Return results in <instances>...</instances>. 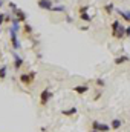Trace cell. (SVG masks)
<instances>
[{
	"label": "cell",
	"mask_w": 130,
	"mask_h": 132,
	"mask_svg": "<svg viewBox=\"0 0 130 132\" xmlns=\"http://www.w3.org/2000/svg\"><path fill=\"white\" fill-rule=\"evenodd\" d=\"M8 32H9V37H11V45H12V48H14V49H20V48H22V43H20V40H18V37H17L18 32H15L11 26L8 28Z\"/></svg>",
	"instance_id": "6da1fadb"
},
{
	"label": "cell",
	"mask_w": 130,
	"mask_h": 132,
	"mask_svg": "<svg viewBox=\"0 0 130 132\" xmlns=\"http://www.w3.org/2000/svg\"><path fill=\"white\" fill-rule=\"evenodd\" d=\"M52 95H54V94H52V91H51V89H48V88H46V89H43V91H41V94H40V104H41V106H46V104H48V101L52 98Z\"/></svg>",
	"instance_id": "7a4b0ae2"
},
{
	"label": "cell",
	"mask_w": 130,
	"mask_h": 132,
	"mask_svg": "<svg viewBox=\"0 0 130 132\" xmlns=\"http://www.w3.org/2000/svg\"><path fill=\"white\" fill-rule=\"evenodd\" d=\"M90 128H92V131H98V132H109V131H110V126H109V125L99 123V121H97V120H94V121H92Z\"/></svg>",
	"instance_id": "3957f363"
},
{
	"label": "cell",
	"mask_w": 130,
	"mask_h": 132,
	"mask_svg": "<svg viewBox=\"0 0 130 132\" xmlns=\"http://www.w3.org/2000/svg\"><path fill=\"white\" fill-rule=\"evenodd\" d=\"M18 78H20V81H22L23 85H28V86H29V85H32V81L35 80V72L31 71L29 74H22Z\"/></svg>",
	"instance_id": "277c9868"
},
{
	"label": "cell",
	"mask_w": 130,
	"mask_h": 132,
	"mask_svg": "<svg viewBox=\"0 0 130 132\" xmlns=\"http://www.w3.org/2000/svg\"><path fill=\"white\" fill-rule=\"evenodd\" d=\"M12 59H14V69H22V66H23V59L17 54V52H12Z\"/></svg>",
	"instance_id": "5b68a950"
},
{
	"label": "cell",
	"mask_w": 130,
	"mask_h": 132,
	"mask_svg": "<svg viewBox=\"0 0 130 132\" xmlns=\"http://www.w3.org/2000/svg\"><path fill=\"white\" fill-rule=\"evenodd\" d=\"M12 14H14V17H15L20 23H25V20H26V12H25V11H22V9H18V8H17Z\"/></svg>",
	"instance_id": "8992f818"
},
{
	"label": "cell",
	"mask_w": 130,
	"mask_h": 132,
	"mask_svg": "<svg viewBox=\"0 0 130 132\" xmlns=\"http://www.w3.org/2000/svg\"><path fill=\"white\" fill-rule=\"evenodd\" d=\"M37 3H38V6H40L41 9H48V11H51V8L54 6L52 0H38Z\"/></svg>",
	"instance_id": "52a82bcc"
},
{
	"label": "cell",
	"mask_w": 130,
	"mask_h": 132,
	"mask_svg": "<svg viewBox=\"0 0 130 132\" xmlns=\"http://www.w3.org/2000/svg\"><path fill=\"white\" fill-rule=\"evenodd\" d=\"M115 11H116V14H118L121 19H124L126 22H129L130 23V11H124V9H119V8L115 9Z\"/></svg>",
	"instance_id": "ba28073f"
},
{
	"label": "cell",
	"mask_w": 130,
	"mask_h": 132,
	"mask_svg": "<svg viewBox=\"0 0 130 132\" xmlns=\"http://www.w3.org/2000/svg\"><path fill=\"white\" fill-rule=\"evenodd\" d=\"M72 91H75L77 94H80V95H81V94H86V92L89 91V86H87V85H78V86H75Z\"/></svg>",
	"instance_id": "9c48e42d"
},
{
	"label": "cell",
	"mask_w": 130,
	"mask_h": 132,
	"mask_svg": "<svg viewBox=\"0 0 130 132\" xmlns=\"http://www.w3.org/2000/svg\"><path fill=\"white\" fill-rule=\"evenodd\" d=\"M126 62H130V57L129 55H119V57H116L115 60H113V63L116 66L123 65V63H126Z\"/></svg>",
	"instance_id": "30bf717a"
},
{
	"label": "cell",
	"mask_w": 130,
	"mask_h": 132,
	"mask_svg": "<svg viewBox=\"0 0 130 132\" xmlns=\"http://www.w3.org/2000/svg\"><path fill=\"white\" fill-rule=\"evenodd\" d=\"M121 126H123V121L119 118H113L112 123H110V129H113V131H118Z\"/></svg>",
	"instance_id": "8fae6325"
},
{
	"label": "cell",
	"mask_w": 130,
	"mask_h": 132,
	"mask_svg": "<svg viewBox=\"0 0 130 132\" xmlns=\"http://www.w3.org/2000/svg\"><path fill=\"white\" fill-rule=\"evenodd\" d=\"M113 37H116V38H124V37H126V26L119 25V28L116 29V32H115Z\"/></svg>",
	"instance_id": "7c38bea8"
},
{
	"label": "cell",
	"mask_w": 130,
	"mask_h": 132,
	"mask_svg": "<svg viewBox=\"0 0 130 132\" xmlns=\"http://www.w3.org/2000/svg\"><path fill=\"white\" fill-rule=\"evenodd\" d=\"M34 32V28L29 23H23V35H31Z\"/></svg>",
	"instance_id": "4fadbf2b"
},
{
	"label": "cell",
	"mask_w": 130,
	"mask_h": 132,
	"mask_svg": "<svg viewBox=\"0 0 130 132\" xmlns=\"http://www.w3.org/2000/svg\"><path fill=\"white\" fill-rule=\"evenodd\" d=\"M61 114H63V115H66V117H72V115H75V114H77V108L63 109V111H61Z\"/></svg>",
	"instance_id": "5bb4252c"
},
{
	"label": "cell",
	"mask_w": 130,
	"mask_h": 132,
	"mask_svg": "<svg viewBox=\"0 0 130 132\" xmlns=\"http://www.w3.org/2000/svg\"><path fill=\"white\" fill-rule=\"evenodd\" d=\"M6 74H8V66L6 65L0 66V80H5L6 78Z\"/></svg>",
	"instance_id": "9a60e30c"
},
{
	"label": "cell",
	"mask_w": 130,
	"mask_h": 132,
	"mask_svg": "<svg viewBox=\"0 0 130 132\" xmlns=\"http://www.w3.org/2000/svg\"><path fill=\"white\" fill-rule=\"evenodd\" d=\"M104 11L110 15V14L115 11V5H113V3H107V5H104Z\"/></svg>",
	"instance_id": "2e32d148"
},
{
	"label": "cell",
	"mask_w": 130,
	"mask_h": 132,
	"mask_svg": "<svg viewBox=\"0 0 130 132\" xmlns=\"http://www.w3.org/2000/svg\"><path fill=\"white\" fill-rule=\"evenodd\" d=\"M51 11H54V12H66V6H63V5H57V6H52Z\"/></svg>",
	"instance_id": "e0dca14e"
},
{
	"label": "cell",
	"mask_w": 130,
	"mask_h": 132,
	"mask_svg": "<svg viewBox=\"0 0 130 132\" xmlns=\"http://www.w3.org/2000/svg\"><path fill=\"white\" fill-rule=\"evenodd\" d=\"M80 20H83V22H92V17L87 12H80Z\"/></svg>",
	"instance_id": "ac0fdd59"
},
{
	"label": "cell",
	"mask_w": 130,
	"mask_h": 132,
	"mask_svg": "<svg viewBox=\"0 0 130 132\" xmlns=\"http://www.w3.org/2000/svg\"><path fill=\"white\" fill-rule=\"evenodd\" d=\"M119 25H121V23H119V20H113V22H112V35H115L116 29L119 28Z\"/></svg>",
	"instance_id": "d6986e66"
},
{
	"label": "cell",
	"mask_w": 130,
	"mask_h": 132,
	"mask_svg": "<svg viewBox=\"0 0 130 132\" xmlns=\"http://www.w3.org/2000/svg\"><path fill=\"white\" fill-rule=\"evenodd\" d=\"M8 6H9V9H11V11H12V12H14V11H15V9H17V5H15V3H14V2H9V3H8Z\"/></svg>",
	"instance_id": "ffe728a7"
},
{
	"label": "cell",
	"mask_w": 130,
	"mask_h": 132,
	"mask_svg": "<svg viewBox=\"0 0 130 132\" xmlns=\"http://www.w3.org/2000/svg\"><path fill=\"white\" fill-rule=\"evenodd\" d=\"M97 85H98V86H104V85H106V81H104L103 78H97Z\"/></svg>",
	"instance_id": "44dd1931"
},
{
	"label": "cell",
	"mask_w": 130,
	"mask_h": 132,
	"mask_svg": "<svg viewBox=\"0 0 130 132\" xmlns=\"http://www.w3.org/2000/svg\"><path fill=\"white\" fill-rule=\"evenodd\" d=\"M87 9H89V6H81L80 8V12H87Z\"/></svg>",
	"instance_id": "7402d4cb"
},
{
	"label": "cell",
	"mask_w": 130,
	"mask_h": 132,
	"mask_svg": "<svg viewBox=\"0 0 130 132\" xmlns=\"http://www.w3.org/2000/svg\"><path fill=\"white\" fill-rule=\"evenodd\" d=\"M126 37H130V26H126Z\"/></svg>",
	"instance_id": "603a6c76"
},
{
	"label": "cell",
	"mask_w": 130,
	"mask_h": 132,
	"mask_svg": "<svg viewBox=\"0 0 130 132\" xmlns=\"http://www.w3.org/2000/svg\"><path fill=\"white\" fill-rule=\"evenodd\" d=\"M5 22V14H0V25Z\"/></svg>",
	"instance_id": "cb8c5ba5"
},
{
	"label": "cell",
	"mask_w": 130,
	"mask_h": 132,
	"mask_svg": "<svg viewBox=\"0 0 130 132\" xmlns=\"http://www.w3.org/2000/svg\"><path fill=\"white\" fill-rule=\"evenodd\" d=\"M66 22H67V23H72V22H73V20H72V19H70V17H66Z\"/></svg>",
	"instance_id": "d4e9b609"
},
{
	"label": "cell",
	"mask_w": 130,
	"mask_h": 132,
	"mask_svg": "<svg viewBox=\"0 0 130 132\" xmlns=\"http://www.w3.org/2000/svg\"><path fill=\"white\" fill-rule=\"evenodd\" d=\"M80 29H81V31H87V29H89V26H81Z\"/></svg>",
	"instance_id": "484cf974"
},
{
	"label": "cell",
	"mask_w": 130,
	"mask_h": 132,
	"mask_svg": "<svg viewBox=\"0 0 130 132\" xmlns=\"http://www.w3.org/2000/svg\"><path fill=\"white\" fill-rule=\"evenodd\" d=\"M2 6H3V0H0V8H2Z\"/></svg>",
	"instance_id": "4316f807"
},
{
	"label": "cell",
	"mask_w": 130,
	"mask_h": 132,
	"mask_svg": "<svg viewBox=\"0 0 130 132\" xmlns=\"http://www.w3.org/2000/svg\"><path fill=\"white\" fill-rule=\"evenodd\" d=\"M0 32H2V28H0Z\"/></svg>",
	"instance_id": "83f0119b"
}]
</instances>
